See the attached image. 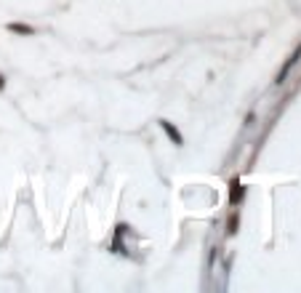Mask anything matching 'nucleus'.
Instances as JSON below:
<instances>
[{
  "instance_id": "nucleus-1",
  "label": "nucleus",
  "mask_w": 301,
  "mask_h": 293,
  "mask_svg": "<svg viewBox=\"0 0 301 293\" xmlns=\"http://www.w3.org/2000/svg\"><path fill=\"white\" fill-rule=\"evenodd\" d=\"M299 56H301V45H299V48H296V51H293V56H291L288 61H285V67L280 69V75H277V80H275V83H283V80H285V75H288V72H291V67H293V64H296V59H299Z\"/></svg>"
},
{
  "instance_id": "nucleus-2",
  "label": "nucleus",
  "mask_w": 301,
  "mask_h": 293,
  "mask_svg": "<svg viewBox=\"0 0 301 293\" xmlns=\"http://www.w3.org/2000/svg\"><path fill=\"white\" fill-rule=\"evenodd\" d=\"M160 126H163V131H165V134H168V139H171L173 144H184V139H181V134H179V131H176V128L171 126V123H168V120H160Z\"/></svg>"
},
{
  "instance_id": "nucleus-3",
  "label": "nucleus",
  "mask_w": 301,
  "mask_h": 293,
  "mask_svg": "<svg viewBox=\"0 0 301 293\" xmlns=\"http://www.w3.org/2000/svg\"><path fill=\"white\" fill-rule=\"evenodd\" d=\"M8 29H11V32H16V35H32L35 32V29L27 27V24H11Z\"/></svg>"
},
{
  "instance_id": "nucleus-4",
  "label": "nucleus",
  "mask_w": 301,
  "mask_h": 293,
  "mask_svg": "<svg viewBox=\"0 0 301 293\" xmlns=\"http://www.w3.org/2000/svg\"><path fill=\"white\" fill-rule=\"evenodd\" d=\"M240 197H243V187H240V181H232V203H237Z\"/></svg>"
},
{
  "instance_id": "nucleus-5",
  "label": "nucleus",
  "mask_w": 301,
  "mask_h": 293,
  "mask_svg": "<svg viewBox=\"0 0 301 293\" xmlns=\"http://www.w3.org/2000/svg\"><path fill=\"white\" fill-rule=\"evenodd\" d=\"M5 86V78H3V75H0V88H3Z\"/></svg>"
}]
</instances>
